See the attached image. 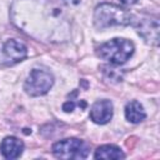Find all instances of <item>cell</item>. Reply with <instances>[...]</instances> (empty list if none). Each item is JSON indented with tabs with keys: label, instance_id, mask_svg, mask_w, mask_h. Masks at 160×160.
Returning a JSON list of instances; mask_svg holds the SVG:
<instances>
[{
	"label": "cell",
	"instance_id": "cell-14",
	"mask_svg": "<svg viewBox=\"0 0 160 160\" xmlns=\"http://www.w3.org/2000/svg\"><path fill=\"white\" fill-rule=\"evenodd\" d=\"M122 4H125V5H134V4H136L139 0H120Z\"/></svg>",
	"mask_w": 160,
	"mask_h": 160
},
{
	"label": "cell",
	"instance_id": "cell-7",
	"mask_svg": "<svg viewBox=\"0 0 160 160\" xmlns=\"http://www.w3.org/2000/svg\"><path fill=\"white\" fill-rule=\"evenodd\" d=\"M2 52L5 56L6 64L12 65V64H16V62H19L26 58L28 49H26V45L24 42L16 40V39H10L4 44Z\"/></svg>",
	"mask_w": 160,
	"mask_h": 160
},
{
	"label": "cell",
	"instance_id": "cell-2",
	"mask_svg": "<svg viewBox=\"0 0 160 160\" xmlns=\"http://www.w3.org/2000/svg\"><path fill=\"white\" fill-rule=\"evenodd\" d=\"M132 20L134 16L128 10L109 2L98 5L94 11V24L100 30L110 26H126L132 24Z\"/></svg>",
	"mask_w": 160,
	"mask_h": 160
},
{
	"label": "cell",
	"instance_id": "cell-3",
	"mask_svg": "<svg viewBox=\"0 0 160 160\" xmlns=\"http://www.w3.org/2000/svg\"><path fill=\"white\" fill-rule=\"evenodd\" d=\"M134 44L130 40L116 38L101 44L98 48L96 54L111 64L120 65L130 59V56L134 54Z\"/></svg>",
	"mask_w": 160,
	"mask_h": 160
},
{
	"label": "cell",
	"instance_id": "cell-10",
	"mask_svg": "<svg viewBox=\"0 0 160 160\" xmlns=\"http://www.w3.org/2000/svg\"><path fill=\"white\" fill-rule=\"evenodd\" d=\"M125 118L128 121H130L132 124H138L146 118V112L139 101L132 100V101L128 102L125 106Z\"/></svg>",
	"mask_w": 160,
	"mask_h": 160
},
{
	"label": "cell",
	"instance_id": "cell-9",
	"mask_svg": "<svg viewBox=\"0 0 160 160\" xmlns=\"http://www.w3.org/2000/svg\"><path fill=\"white\" fill-rule=\"evenodd\" d=\"M24 150V142L15 136H6L0 144V152L5 159H18Z\"/></svg>",
	"mask_w": 160,
	"mask_h": 160
},
{
	"label": "cell",
	"instance_id": "cell-13",
	"mask_svg": "<svg viewBox=\"0 0 160 160\" xmlns=\"http://www.w3.org/2000/svg\"><path fill=\"white\" fill-rule=\"evenodd\" d=\"M80 1L81 0H62V2H65L68 5H78V4H80Z\"/></svg>",
	"mask_w": 160,
	"mask_h": 160
},
{
	"label": "cell",
	"instance_id": "cell-5",
	"mask_svg": "<svg viewBox=\"0 0 160 160\" xmlns=\"http://www.w3.org/2000/svg\"><path fill=\"white\" fill-rule=\"evenodd\" d=\"M54 84V76L45 69H32L25 80L24 89L30 96H40L46 94Z\"/></svg>",
	"mask_w": 160,
	"mask_h": 160
},
{
	"label": "cell",
	"instance_id": "cell-6",
	"mask_svg": "<svg viewBox=\"0 0 160 160\" xmlns=\"http://www.w3.org/2000/svg\"><path fill=\"white\" fill-rule=\"evenodd\" d=\"M138 32L139 35L151 45H158L159 44V20L158 18H142L141 20H138Z\"/></svg>",
	"mask_w": 160,
	"mask_h": 160
},
{
	"label": "cell",
	"instance_id": "cell-11",
	"mask_svg": "<svg viewBox=\"0 0 160 160\" xmlns=\"http://www.w3.org/2000/svg\"><path fill=\"white\" fill-rule=\"evenodd\" d=\"M95 159H124L125 154L115 145H102L95 150Z\"/></svg>",
	"mask_w": 160,
	"mask_h": 160
},
{
	"label": "cell",
	"instance_id": "cell-12",
	"mask_svg": "<svg viewBox=\"0 0 160 160\" xmlns=\"http://www.w3.org/2000/svg\"><path fill=\"white\" fill-rule=\"evenodd\" d=\"M75 105H79L81 109H85L86 108V102L84 101V100H81L80 102H75V101H72V100H70V101H66L64 105H62V110L64 111H66V112H70V111H72L74 110V108H75Z\"/></svg>",
	"mask_w": 160,
	"mask_h": 160
},
{
	"label": "cell",
	"instance_id": "cell-1",
	"mask_svg": "<svg viewBox=\"0 0 160 160\" xmlns=\"http://www.w3.org/2000/svg\"><path fill=\"white\" fill-rule=\"evenodd\" d=\"M11 19L19 29L39 40L56 42L70 36V25L62 9L50 0H15Z\"/></svg>",
	"mask_w": 160,
	"mask_h": 160
},
{
	"label": "cell",
	"instance_id": "cell-8",
	"mask_svg": "<svg viewBox=\"0 0 160 160\" xmlns=\"http://www.w3.org/2000/svg\"><path fill=\"white\" fill-rule=\"evenodd\" d=\"M112 102L108 99L98 100L92 104L90 109V119L96 124H106L112 118Z\"/></svg>",
	"mask_w": 160,
	"mask_h": 160
},
{
	"label": "cell",
	"instance_id": "cell-4",
	"mask_svg": "<svg viewBox=\"0 0 160 160\" xmlns=\"http://www.w3.org/2000/svg\"><path fill=\"white\" fill-rule=\"evenodd\" d=\"M89 151V145L76 138L64 139L52 145V154L59 159H85Z\"/></svg>",
	"mask_w": 160,
	"mask_h": 160
}]
</instances>
